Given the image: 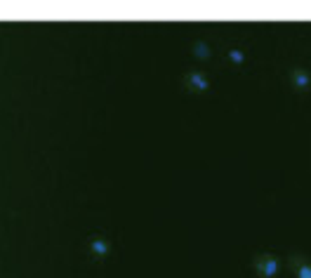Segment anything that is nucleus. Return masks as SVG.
Segmentation results:
<instances>
[{
    "mask_svg": "<svg viewBox=\"0 0 311 278\" xmlns=\"http://www.w3.org/2000/svg\"><path fill=\"white\" fill-rule=\"evenodd\" d=\"M278 267H280V262L274 255H262L255 262V271H257L259 278H274L278 274Z\"/></svg>",
    "mask_w": 311,
    "mask_h": 278,
    "instance_id": "1",
    "label": "nucleus"
},
{
    "mask_svg": "<svg viewBox=\"0 0 311 278\" xmlns=\"http://www.w3.org/2000/svg\"><path fill=\"white\" fill-rule=\"evenodd\" d=\"M186 85H189L191 92H207V90H210V83L203 78V73H189Z\"/></svg>",
    "mask_w": 311,
    "mask_h": 278,
    "instance_id": "2",
    "label": "nucleus"
},
{
    "mask_svg": "<svg viewBox=\"0 0 311 278\" xmlns=\"http://www.w3.org/2000/svg\"><path fill=\"white\" fill-rule=\"evenodd\" d=\"M290 264H292V269H295V276L297 278H311V262L297 257V259H292Z\"/></svg>",
    "mask_w": 311,
    "mask_h": 278,
    "instance_id": "3",
    "label": "nucleus"
},
{
    "mask_svg": "<svg viewBox=\"0 0 311 278\" xmlns=\"http://www.w3.org/2000/svg\"><path fill=\"white\" fill-rule=\"evenodd\" d=\"M292 85H295V90H307L311 85V73L309 71H295L292 73Z\"/></svg>",
    "mask_w": 311,
    "mask_h": 278,
    "instance_id": "4",
    "label": "nucleus"
},
{
    "mask_svg": "<svg viewBox=\"0 0 311 278\" xmlns=\"http://www.w3.org/2000/svg\"><path fill=\"white\" fill-rule=\"evenodd\" d=\"M193 54L198 57V59H207L210 54H212V50H210V45L203 43V40H198V43L193 45Z\"/></svg>",
    "mask_w": 311,
    "mask_h": 278,
    "instance_id": "5",
    "label": "nucleus"
},
{
    "mask_svg": "<svg viewBox=\"0 0 311 278\" xmlns=\"http://www.w3.org/2000/svg\"><path fill=\"white\" fill-rule=\"evenodd\" d=\"M229 59H231L234 64H243V62H245V54L241 52V50H231V52H229Z\"/></svg>",
    "mask_w": 311,
    "mask_h": 278,
    "instance_id": "6",
    "label": "nucleus"
},
{
    "mask_svg": "<svg viewBox=\"0 0 311 278\" xmlns=\"http://www.w3.org/2000/svg\"><path fill=\"white\" fill-rule=\"evenodd\" d=\"M92 250H95L97 255H104V252L108 250V245L104 243V241H95V243H92Z\"/></svg>",
    "mask_w": 311,
    "mask_h": 278,
    "instance_id": "7",
    "label": "nucleus"
}]
</instances>
